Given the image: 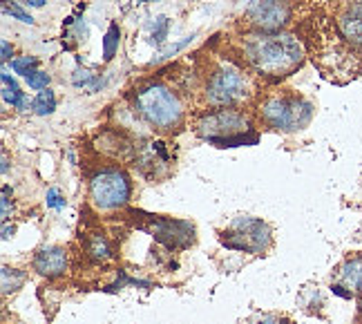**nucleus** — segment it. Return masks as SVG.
I'll list each match as a JSON object with an SVG mask.
<instances>
[{"instance_id": "obj_1", "label": "nucleus", "mask_w": 362, "mask_h": 324, "mask_svg": "<svg viewBox=\"0 0 362 324\" xmlns=\"http://www.w3.org/2000/svg\"><path fill=\"white\" fill-rule=\"evenodd\" d=\"M246 59L257 72L271 76H284L300 65L302 47L288 34H262L250 36L244 45Z\"/></svg>"}, {"instance_id": "obj_2", "label": "nucleus", "mask_w": 362, "mask_h": 324, "mask_svg": "<svg viewBox=\"0 0 362 324\" xmlns=\"http://www.w3.org/2000/svg\"><path fill=\"white\" fill-rule=\"evenodd\" d=\"M134 103L139 115L159 130L175 128L184 117L179 98L161 83H148V86L139 88L134 94Z\"/></svg>"}, {"instance_id": "obj_3", "label": "nucleus", "mask_w": 362, "mask_h": 324, "mask_svg": "<svg viewBox=\"0 0 362 324\" xmlns=\"http://www.w3.org/2000/svg\"><path fill=\"white\" fill-rule=\"evenodd\" d=\"M262 117L271 128L282 132H296L302 130L313 117V105L302 98L288 96V98H269L262 105Z\"/></svg>"}, {"instance_id": "obj_4", "label": "nucleus", "mask_w": 362, "mask_h": 324, "mask_svg": "<svg viewBox=\"0 0 362 324\" xmlns=\"http://www.w3.org/2000/svg\"><path fill=\"white\" fill-rule=\"evenodd\" d=\"M130 179L115 168L96 173L90 181V199L99 210H115L125 206L130 199Z\"/></svg>"}, {"instance_id": "obj_5", "label": "nucleus", "mask_w": 362, "mask_h": 324, "mask_svg": "<svg viewBox=\"0 0 362 324\" xmlns=\"http://www.w3.org/2000/svg\"><path fill=\"white\" fill-rule=\"evenodd\" d=\"M224 246L233 250H246V253H259L271 246V231L264 221L253 217H238L228 233H224Z\"/></svg>"}, {"instance_id": "obj_6", "label": "nucleus", "mask_w": 362, "mask_h": 324, "mask_svg": "<svg viewBox=\"0 0 362 324\" xmlns=\"http://www.w3.org/2000/svg\"><path fill=\"white\" fill-rule=\"evenodd\" d=\"M152 237L161 242L163 246L168 248H186L194 242V226L188 221L181 219H168V217H157L150 215L148 224L144 226Z\"/></svg>"}, {"instance_id": "obj_7", "label": "nucleus", "mask_w": 362, "mask_h": 324, "mask_svg": "<svg viewBox=\"0 0 362 324\" xmlns=\"http://www.w3.org/2000/svg\"><path fill=\"white\" fill-rule=\"evenodd\" d=\"M246 96V79L238 69H219L208 83V101L215 105H233Z\"/></svg>"}, {"instance_id": "obj_8", "label": "nucleus", "mask_w": 362, "mask_h": 324, "mask_svg": "<svg viewBox=\"0 0 362 324\" xmlns=\"http://www.w3.org/2000/svg\"><path fill=\"white\" fill-rule=\"evenodd\" d=\"M246 119L235 110H219L208 115L202 123H199V134L208 141L215 139H230L246 132Z\"/></svg>"}, {"instance_id": "obj_9", "label": "nucleus", "mask_w": 362, "mask_h": 324, "mask_svg": "<svg viewBox=\"0 0 362 324\" xmlns=\"http://www.w3.org/2000/svg\"><path fill=\"white\" fill-rule=\"evenodd\" d=\"M250 23H253L257 30L262 32H277L288 23V5L284 0H259V3L253 5V9L248 11Z\"/></svg>"}, {"instance_id": "obj_10", "label": "nucleus", "mask_w": 362, "mask_h": 324, "mask_svg": "<svg viewBox=\"0 0 362 324\" xmlns=\"http://www.w3.org/2000/svg\"><path fill=\"white\" fill-rule=\"evenodd\" d=\"M136 166L141 168L148 177H157L161 168L170 166V154L165 150V144H161V141H150V144H146L139 150Z\"/></svg>"}, {"instance_id": "obj_11", "label": "nucleus", "mask_w": 362, "mask_h": 324, "mask_svg": "<svg viewBox=\"0 0 362 324\" xmlns=\"http://www.w3.org/2000/svg\"><path fill=\"white\" fill-rule=\"evenodd\" d=\"M67 269V253L61 246H45L36 253L34 258V271L45 277H59Z\"/></svg>"}, {"instance_id": "obj_12", "label": "nucleus", "mask_w": 362, "mask_h": 324, "mask_svg": "<svg viewBox=\"0 0 362 324\" xmlns=\"http://www.w3.org/2000/svg\"><path fill=\"white\" fill-rule=\"evenodd\" d=\"M338 30L346 43L362 52V3H356L342 11V16L338 21Z\"/></svg>"}, {"instance_id": "obj_13", "label": "nucleus", "mask_w": 362, "mask_h": 324, "mask_svg": "<svg viewBox=\"0 0 362 324\" xmlns=\"http://www.w3.org/2000/svg\"><path fill=\"white\" fill-rule=\"evenodd\" d=\"M338 284L349 289L351 293L362 291V255L346 260L338 271Z\"/></svg>"}, {"instance_id": "obj_14", "label": "nucleus", "mask_w": 362, "mask_h": 324, "mask_svg": "<svg viewBox=\"0 0 362 324\" xmlns=\"http://www.w3.org/2000/svg\"><path fill=\"white\" fill-rule=\"evenodd\" d=\"M0 79H3V98L9 105L23 110L25 108V94L21 92L18 83L7 74V69H3V76H0Z\"/></svg>"}, {"instance_id": "obj_15", "label": "nucleus", "mask_w": 362, "mask_h": 324, "mask_svg": "<svg viewBox=\"0 0 362 324\" xmlns=\"http://www.w3.org/2000/svg\"><path fill=\"white\" fill-rule=\"evenodd\" d=\"M34 112L40 117H45V115H52L54 110H57V96H54V92L47 88V90H40L38 96L34 98V103H32Z\"/></svg>"}, {"instance_id": "obj_16", "label": "nucleus", "mask_w": 362, "mask_h": 324, "mask_svg": "<svg viewBox=\"0 0 362 324\" xmlns=\"http://www.w3.org/2000/svg\"><path fill=\"white\" fill-rule=\"evenodd\" d=\"M119 38H121V30H119V25L112 23L110 25V30L103 38V59L105 61H112L115 59V54L119 50Z\"/></svg>"}, {"instance_id": "obj_17", "label": "nucleus", "mask_w": 362, "mask_h": 324, "mask_svg": "<svg viewBox=\"0 0 362 324\" xmlns=\"http://www.w3.org/2000/svg\"><path fill=\"white\" fill-rule=\"evenodd\" d=\"M88 253H90V258H94V260H107L110 255H112V250H110L107 239L101 237V235L90 237V242H88Z\"/></svg>"}, {"instance_id": "obj_18", "label": "nucleus", "mask_w": 362, "mask_h": 324, "mask_svg": "<svg viewBox=\"0 0 362 324\" xmlns=\"http://www.w3.org/2000/svg\"><path fill=\"white\" fill-rule=\"evenodd\" d=\"M213 146L217 148H238V146H255L257 144V134H238V137H230V139H215L211 141Z\"/></svg>"}, {"instance_id": "obj_19", "label": "nucleus", "mask_w": 362, "mask_h": 324, "mask_svg": "<svg viewBox=\"0 0 362 324\" xmlns=\"http://www.w3.org/2000/svg\"><path fill=\"white\" fill-rule=\"evenodd\" d=\"M25 282V273L16 271V269H9V266H3V293H11L21 289V284Z\"/></svg>"}, {"instance_id": "obj_20", "label": "nucleus", "mask_w": 362, "mask_h": 324, "mask_svg": "<svg viewBox=\"0 0 362 324\" xmlns=\"http://www.w3.org/2000/svg\"><path fill=\"white\" fill-rule=\"evenodd\" d=\"M38 65V61L34 56H23V59H13L11 61V67L16 74H23V76H30L34 72V67Z\"/></svg>"}, {"instance_id": "obj_21", "label": "nucleus", "mask_w": 362, "mask_h": 324, "mask_svg": "<svg viewBox=\"0 0 362 324\" xmlns=\"http://www.w3.org/2000/svg\"><path fill=\"white\" fill-rule=\"evenodd\" d=\"M25 79H27V86L32 90H47V86H49V74H45V72H32Z\"/></svg>"}, {"instance_id": "obj_22", "label": "nucleus", "mask_w": 362, "mask_h": 324, "mask_svg": "<svg viewBox=\"0 0 362 324\" xmlns=\"http://www.w3.org/2000/svg\"><path fill=\"white\" fill-rule=\"evenodd\" d=\"M168 18L165 16H159L157 21H155V27H152V40L155 43H163V38H165V34H168Z\"/></svg>"}, {"instance_id": "obj_23", "label": "nucleus", "mask_w": 362, "mask_h": 324, "mask_svg": "<svg viewBox=\"0 0 362 324\" xmlns=\"http://www.w3.org/2000/svg\"><path fill=\"white\" fill-rule=\"evenodd\" d=\"M3 11H5V13H9V16H13L16 21H21V23L34 25V18L30 16V13L23 11V9H21V7H16V5H7V3H3Z\"/></svg>"}, {"instance_id": "obj_24", "label": "nucleus", "mask_w": 362, "mask_h": 324, "mask_svg": "<svg viewBox=\"0 0 362 324\" xmlns=\"http://www.w3.org/2000/svg\"><path fill=\"white\" fill-rule=\"evenodd\" d=\"M96 76L90 72V69H76V72H74V86H78V88H83V86H90V83L94 81Z\"/></svg>"}, {"instance_id": "obj_25", "label": "nucleus", "mask_w": 362, "mask_h": 324, "mask_svg": "<svg viewBox=\"0 0 362 324\" xmlns=\"http://www.w3.org/2000/svg\"><path fill=\"white\" fill-rule=\"evenodd\" d=\"M11 190L9 186H3V224H7V219L11 217Z\"/></svg>"}, {"instance_id": "obj_26", "label": "nucleus", "mask_w": 362, "mask_h": 324, "mask_svg": "<svg viewBox=\"0 0 362 324\" xmlns=\"http://www.w3.org/2000/svg\"><path fill=\"white\" fill-rule=\"evenodd\" d=\"M47 206L49 208H63L65 206V199L59 195V190H47Z\"/></svg>"}, {"instance_id": "obj_27", "label": "nucleus", "mask_w": 362, "mask_h": 324, "mask_svg": "<svg viewBox=\"0 0 362 324\" xmlns=\"http://www.w3.org/2000/svg\"><path fill=\"white\" fill-rule=\"evenodd\" d=\"M250 324H288V320H284L280 316H259L255 322H250Z\"/></svg>"}, {"instance_id": "obj_28", "label": "nucleus", "mask_w": 362, "mask_h": 324, "mask_svg": "<svg viewBox=\"0 0 362 324\" xmlns=\"http://www.w3.org/2000/svg\"><path fill=\"white\" fill-rule=\"evenodd\" d=\"M331 291L336 293V295H340V298H344V300H351L354 298V293L351 291H344V287H340V284H333Z\"/></svg>"}, {"instance_id": "obj_29", "label": "nucleus", "mask_w": 362, "mask_h": 324, "mask_svg": "<svg viewBox=\"0 0 362 324\" xmlns=\"http://www.w3.org/2000/svg\"><path fill=\"white\" fill-rule=\"evenodd\" d=\"M9 56H11V47L7 40H3V61H9Z\"/></svg>"}, {"instance_id": "obj_30", "label": "nucleus", "mask_w": 362, "mask_h": 324, "mask_svg": "<svg viewBox=\"0 0 362 324\" xmlns=\"http://www.w3.org/2000/svg\"><path fill=\"white\" fill-rule=\"evenodd\" d=\"M27 3H30L32 7H43V5H45V0H27Z\"/></svg>"}, {"instance_id": "obj_31", "label": "nucleus", "mask_w": 362, "mask_h": 324, "mask_svg": "<svg viewBox=\"0 0 362 324\" xmlns=\"http://www.w3.org/2000/svg\"><path fill=\"white\" fill-rule=\"evenodd\" d=\"M9 233H13V228H9L7 224H5V228H3V239H7V237H9Z\"/></svg>"}, {"instance_id": "obj_32", "label": "nucleus", "mask_w": 362, "mask_h": 324, "mask_svg": "<svg viewBox=\"0 0 362 324\" xmlns=\"http://www.w3.org/2000/svg\"><path fill=\"white\" fill-rule=\"evenodd\" d=\"M360 313H362V302H360Z\"/></svg>"}]
</instances>
